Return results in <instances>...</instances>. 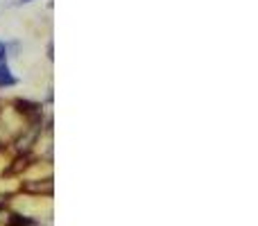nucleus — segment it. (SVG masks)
<instances>
[{
  "label": "nucleus",
  "instance_id": "2",
  "mask_svg": "<svg viewBox=\"0 0 258 226\" xmlns=\"http://www.w3.org/2000/svg\"><path fill=\"white\" fill-rule=\"evenodd\" d=\"M5 222H7V226H39L30 215H21V213H9L5 217Z\"/></svg>",
  "mask_w": 258,
  "mask_h": 226
},
{
  "label": "nucleus",
  "instance_id": "1",
  "mask_svg": "<svg viewBox=\"0 0 258 226\" xmlns=\"http://www.w3.org/2000/svg\"><path fill=\"white\" fill-rule=\"evenodd\" d=\"M16 75L12 72L7 61H0V89H9V86H16Z\"/></svg>",
  "mask_w": 258,
  "mask_h": 226
},
{
  "label": "nucleus",
  "instance_id": "4",
  "mask_svg": "<svg viewBox=\"0 0 258 226\" xmlns=\"http://www.w3.org/2000/svg\"><path fill=\"white\" fill-rule=\"evenodd\" d=\"M21 5H27V3H34V0H18Z\"/></svg>",
  "mask_w": 258,
  "mask_h": 226
},
{
  "label": "nucleus",
  "instance_id": "3",
  "mask_svg": "<svg viewBox=\"0 0 258 226\" xmlns=\"http://www.w3.org/2000/svg\"><path fill=\"white\" fill-rule=\"evenodd\" d=\"M45 52H48V59H54V48H52V43H48V50H45Z\"/></svg>",
  "mask_w": 258,
  "mask_h": 226
}]
</instances>
